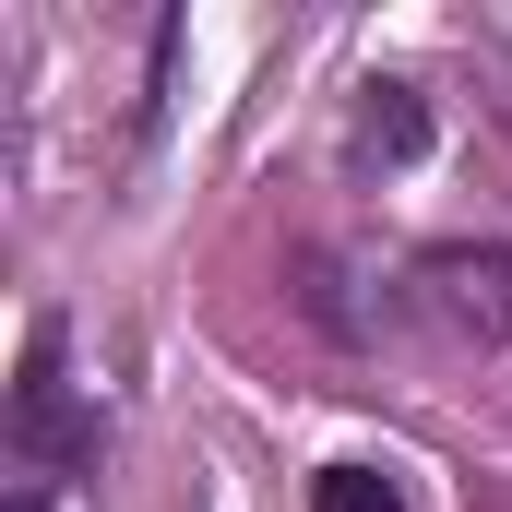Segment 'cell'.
I'll list each match as a JSON object with an SVG mask.
<instances>
[{
  "mask_svg": "<svg viewBox=\"0 0 512 512\" xmlns=\"http://www.w3.org/2000/svg\"><path fill=\"white\" fill-rule=\"evenodd\" d=\"M60 310H36L24 322V370H12V453L36 465V477H72V465H96V441H108V417L72 393V370H60Z\"/></svg>",
  "mask_w": 512,
  "mask_h": 512,
  "instance_id": "1",
  "label": "cell"
},
{
  "mask_svg": "<svg viewBox=\"0 0 512 512\" xmlns=\"http://www.w3.org/2000/svg\"><path fill=\"white\" fill-rule=\"evenodd\" d=\"M417 310L453 346H512V251L501 239H441L417 251Z\"/></svg>",
  "mask_w": 512,
  "mask_h": 512,
  "instance_id": "2",
  "label": "cell"
},
{
  "mask_svg": "<svg viewBox=\"0 0 512 512\" xmlns=\"http://www.w3.org/2000/svg\"><path fill=\"white\" fill-rule=\"evenodd\" d=\"M358 155L417 167V155H429V96H417V84H370V96H358Z\"/></svg>",
  "mask_w": 512,
  "mask_h": 512,
  "instance_id": "3",
  "label": "cell"
},
{
  "mask_svg": "<svg viewBox=\"0 0 512 512\" xmlns=\"http://www.w3.org/2000/svg\"><path fill=\"white\" fill-rule=\"evenodd\" d=\"M310 512H405V489H393L382 465H322L310 477Z\"/></svg>",
  "mask_w": 512,
  "mask_h": 512,
  "instance_id": "4",
  "label": "cell"
},
{
  "mask_svg": "<svg viewBox=\"0 0 512 512\" xmlns=\"http://www.w3.org/2000/svg\"><path fill=\"white\" fill-rule=\"evenodd\" d=\"M12 512H48V501H36V489H24V501H12Z\"/></svg>",
  "mask_w": 512,
  "mask_h": 512,
  "instance_id": "5",
  "label": "cell"
}]
</instances>
